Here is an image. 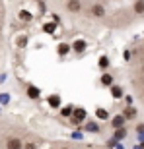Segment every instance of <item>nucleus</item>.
<instances>
[{"instance_id":"5701e85b","label":"nucleus","mask_w":144,"mask_h":149,"mask_svg":"<svg viewBox=\"0 0 144 149\" xmlns=\"http://www.w3.org/2000/svg\"><path fill=\"white\" fill-rule=\"evenodd\" d=\"M140 95H142V99H144V85H142V89H140Z\"/></svg>"},{"instance_id":"0eeeda50","label":"nucleus","mask_w":144,"mask_h":149,"mask_svg":"<svg viewBox=\"0 0 144 149\" xmlns=\"http://www.w3.org/2000/svg\"><path fill=\"white\" fill-rule=\"evenodd\" d=\"M131 10H133L134 16H144V0H134Z\"/></svg>"},{"instance_id":"423d86ee","label":"nucleus","mask_w":144,"mask_h":149,"mask_svg":"<svg viewBox=\"0 0 144 149\" xmlns=\"http://www.w3.org/2000/svg\"><path fill=\"white\" fill-rule=\"evenodd\" d=\"M113 81H115V79H113V74H109V72H103V74H101L100 83L103 85V87H111V85H113Z\"/></svg>"},{"instance_id":"dca6fc26","label":"nucleus","mask_w":144,"mask_h":149,"mask_svg":"<svg viewBox=\"0 0 144 149\" xmlns=\"http://www.w3.org/2000/svg\"><path fill=\"white\" fill-rule=\"evenodd\" d=\"M51 107H59V97H56V95L51 97Z\"/></svg>"},{"instance_id":"f257e3e1","label":"nucleus","mask_w":144,"mask_h":149,"mask_svg":"<svg viewBox=\"0 0 144 149\" xmlns=\"http://www.w3.org/2000/svg\"><path fill=\"white\" fill-rule=\"evenodd\" d=\"M84 12H86L92 19H103V17L107 16V8H105V4H101V2H92Z\"/></svg>"},{"instance_id":"7ed1b4c3","label":"nucleus","mask_w":144,"mask_h":149,"mask_svg":"<svg viewBox=\"0 0 144 149\" xmlns=\"http://www.w3.org/2000/svg\"><path fill=\"white\" fill-rule=\"evenodd\" d=\"M2 147H4V149H23V139L20 138V136L10 134V136H6Z\"/></svg>"},{"instance_id":"2eb2a0df","label":"nucleus","mask_w":144,"mask_h":149,"mask_svg":"<svg viewBox=\"0 0 144 149\" xmlns=\"http://www.w3.org/2000/svg\"><path fill=\"white\" fill-rule=\"evenodd\" d=\"M100 66H101V68H107V66H109V60H107V56H103V58L100 60Z\"/></svg>"},{"instance_id":"ddd939ff","label":"nucleus","mask_w":144,"mask_h":149,"mask_svg":"<svg viewBox=\"0 0 144 149\" xmlns=\"http://www.w3.org/2000/svg\"><path fill=\"white\" fill-rule=\"evenodd\" d=\"M56 50H59V54H66V52H68V50H70V47H68V45L66 43H62V45H59V49H56Z\"/></svg>"},{"instance_id":"9b49d317","label":"nucleus","mask_w":144,"mask_h":149,"mask_svg":"<svg viewBox=\"0 0 144 149\" xmlns=\"http://www.w3.org/2000/svg\"><path fill=\"white\" fill-rule=\"evenodd\" d=\"M28 97H29V99H37V97H39V89L33 87V85H29V87H28Z\"/></svg>"},{"instance_id":"f3484780","label":"nucleus","mask_w":144,"mask_h":149,"mask_svg":"<svg viewBox=\"0 0 144 149\" xmlns=\"http://www.w3.org/2000/svg\"><path fill=\"white\" fill-rule=\"evenodd\" d=\"M45 31L53 33V31H55V25H53V23H47V25H45Z\"/></svg>"},{"instance_id":"4be33fe9","label":"nucleus","mask_w":144,"mask_h":149,"mask_svg":"<svg viewBox=\"0 0 144 149\" xmlns=\"http://www.w3.org/2000/svg\"><path fill=\"white\" fill-rule=\"evenodd\" d=\"M59 149H72L70 145H62V147H59Z\"/></svg>"},{"instance_id":"b1692460","label":"nucleus","mask_w":144,"mask_h":149,"mask_svg":"<svg viewBox=\"0 0 144 149\" xmlns=\"http://www.w3.org/2000/svg\"><path fill=\"white\" fill-rule=\"evenodd\" d=\"M97 149H107V147H97Z\"/></svg>"},{"instance_id":"4468645a","label":"nucleus","mask_w":144,"mask_h":149,"mask_svg":"<svg viewBox=\"0 0 144 149\" xmlns=\"http://www.w3.org/2000/svg\"><path fill=\"white\" fill-rule=\"evenodd\" d=\"M23 149H37L35 141H23Z\"/></svg>"},{"instance_id":"aec40b11","label":"nucleus","mask_w":144,"mask_h":149,"mask_svg":"<svg viewBox=\"0 0 144 149\" xmlns=\"http://www.w3.org/2000/svg\"><path fill=\"white\" fill-rule=\"evenodd\" d=\"M97 114H100L101 118H107V112H105V111H97Z\"/></svg>"},{"instance_id":"412c9836","label":"nucleus","mask_w":144,"mask_h":149,"mask_svg":"<svg viewBox=\"0 0 144 149\" xmlns=\"http://www.w3.org/2000/svg\"><path fill=\"white\" fill-rule=\"evenodd\" d=\"M136 132H144V124H138V126H136Z\"/></svg>"},{"instance_id":"a211bd4d","label":"nucleus","mask_w":144,"mask_h":149,"mask_svg":"<svg viewBox=\"0 0 144 149\" xmlns=\"http://www.w3.org/2000/svg\"><path fill=\"white\" fill-rule=\"evenodd\" d=\"M123 58H125V60H131V58H133V56H131V50H125V54H123Z\"/></svg>"},{"instance_id":"6e6552de","label":"nucleus","mask_w":144,"mask_h":149,"mask_svg":"<svg viewBox=\"0 0 144 149\" xmlns=\"http://www.w3.org/2000/svg\"><path fill=\"white\" fill-rule=\"evenodd\" d=\"M86 47H88V43L82 41V39H78V41H74V45H72V50H74L76 54H82L84 50H86Z\"/></svg>"},{"instance_id":"39448f33","label":"nucleus","mask_w":144,"mask_h":149,"mask_svg":"<svg viewBox=\"0 0 144 149\" xmlns=\"http://www.w3.org/2000/svg\"><path fill=\"white\" fill-rule=\"evenodd\" d=\"M111 128H113V130H117V128H121V126H127V118H125V116L123 114H117V116H113V118H111Z\"/></svg>"},{"instance_id":"20e7f679","label":"nucleus","mask_w":144,"mask_h":149,"mask_svg":"<svg viewBox=\"0 0 144 149\" xmlns=\"http://www.w3.org/2000/svg\"><path fill=\"white\" fill-rule=\"evenodd\" d=\"M84 120H86V111H84V109H74V111H72V116H70V122L74 126H78V124L84 122Z\"/></svg>"},{"instance_id":"9d476101","label":"nucleus","mask_w":144,"mask_h":149,"mask_svg":"<svg viewBox=\"0 0 144 149\" xmlns=\"http://www.w3.org/2000/svg\"><path fill=\"white\" fill-rule=\"evenodd\" d=\"M127 138V128L121 126V128H117L115 130V139H125Z\"/></svg>"},{"instance_id":"f8f14e48","label":"nucleus","mask_w":144,"mask_h":149,"mask_svg":"<svg viewBox=\"0 0 144 149\" xmlns=\"http://www.w3.org/2000/svg\"><path fill=\"white\" fill-rule=\"evenodd\" d=\"M111 93H113V97H115V99H119V97H123V89L119 87V85H115V83H113V85H111Z\"/></svg>"},{"instance_id":"f03ea898","label":"nucleus","mask_w":144,"mask_h":149,"mask_svg":"<svg viewBox=\"0 0 144 149\" xmlns=\"http://www.w3.org/2000/svg\"><path fill=\"white\" fill-rule=\"evenodd\" d=\"M64 10L68 12V14H82L84 10H86V2L84 0H66V4H64Z\"/></svg>"},{"instance_id":"6ab92c4d","label":"nucleus","mask_w":144,"mask_h":149,"mask_svg":"<svg viewBox=\"0 0 144 149\" xmlns=\"http://www.w3.org/2000/svg\"><path fill=\"white\" fill-rule=\"evenodd\" d=\"M88 128H90V130H95V132H100V126H97V124H88Z\"/></svg>"},{"instance_id":"1a4fd4ad","label":"nucleus","mask_w":144,"mask_h":149,"mask_svg":"<svg viewBox=\"0 0 144 149\" xmlns=\"http://www.w3.org/2000/svg\"><path fill=\"white\" fill-rule=\"evenodd\" d=\"M121 114L125 116V118H127V120H134V118H136V114H138V112H136V109H133V107H127V109H125V111H123Z\"/></svg>"}]
</instances>
